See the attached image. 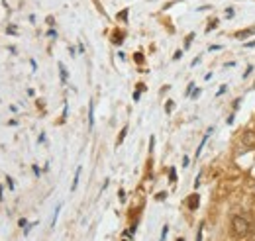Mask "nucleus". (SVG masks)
<instances>
[{"label": "nucleus", "mask_w": 255, "mask_h": 241, "mask_svg": "<svg viewBox=\"0 0 255 241\" xmlns=\"http://www.w3.org/2000/svg\"><path fill=\"white\" fill-rule=\"evenodd\" d=\"M232 224H234V232L238 234V236H248L250 234V230H252V224H250V220L246 218V216H234V220H232Z\"/></svg>", "instance_id": "nucleus-1"}, {"label": "nucleus", "mask_w": 255, "mask_h": 241, "mask_svg": "<svg viewBox=\"0 0 255 241\" xmlns=\"http://www.w3.org/2000/svg\"><path fill=\"white\" fill-rule=\"evenodd\" d=\"M242 141H244V145H246V147L254 149V147H255V132H254V130L246 132V134H244V137H242Z\"/></svg>", "instance_id": "nucleus-2"}, {"label": "nucleus", "mask_w": 255, "mask_h": 241, "mask_svg": "<svg viewBox=\"0 0 255 241\" xmlns=\"http://www.w3.org/2000/svg\"><path fill=\"white\" fill-rule=\"evenodd\" d=\"M198 204H200L198 194H191V196H189V210H196V208H198Z\"/></svg>", "instance_id": "nucleus-3"}, {"label": "nucleus", "mask_w": 255, "mask_h": 241, "mask_svg": "<svg viewBox=\"0 0 255 241\" xmlns=\"http://www.w3.org/2000/svg\"><path fill=\"white\" fill-rule=\"evenodd\" d=\"M93 126H95V104L91 102V106H89V128L93 130Z\"/></svg>", "instance_id": "nucleus-4"}, {"label": "nucleus", "mask_w": 255, "mask_h": 241, "mask_svg": "<svg viewBox=\"0 0 255 241\" xmlns=\"http://www.w3.org/2000/svg\"><path fill=\"white\" fill-rule=\"evenodd\" d=\"M210 134H212V128H210V130H208V132H206V135H204V137H202V143H200V145H198V149H196V157H198V155H200V153H202V147H204V145H206V141H208V137H210Z\"/></svg>", "instance_id": "nucleus-5"}, {"label": "nucleus", "mask_w": 255, "mask_h": 241, "mask_svg": "<svg viewBox=\"0 0 255 241\" xmlns=\"http://www.w3.org/2000/svg\"><path fill=\"white\" fill-rule=\"evenodd\" d=\"M126 134H128V126H124V128H122V132H120V135H118V139H116V147H120V145L124 143Z\"/></svg>", "instance_id": "nucleus-6"}, {"label": "nucleus", "mask_w": 255, "mask_h": 241, "mask_svg": "<svg viewBox=\"0 0 255 241\" xmlns=\"http://www.w3.org/2000/svg\"><path fill=\"white\" fill-rule=\"evenodd\" d=\"M79 179H81V167H77V173H75V179H73V185H71V190H77V185H79Z\"/></svg>", "instance_id": "nucleus-7"}, {"label": "nucleus", "mask_w": 255, "mask_h": 241, "mask_svg": "<svg viewBox=\"0 0 255 241\" xmlns=\"http://www.w3.org/2000/svg\"><path fill=\"white\" fill-rule=\"evenodd\" d=\"M252 33H255V27L244 29V31H238V33H236V37H248V35H252Z\"/></svg>", "instance_id": "nucleus-8"}, {"label": "nucleus", "mask_w": 255, "mask_h": 241, "mask_svg": "<svg viewBox=\"0 0 255 241\" xmlns=\"http://www.w3.org/2000/svg\"><path fill=\"white\" fill-rule=\"evenodd\" d=\"M59 71H61V80L65 82V80H67V69H65L63 63H59Z\"/></svg>", "instance_id": "nucleus-9"}, {"label": "nucleus", "mask_w": 255, "mask_h": 241, "mask_svg": "<svg viewBox=\"0 0 255 241\" xmlns=\"http://www.w3.org/2000/svg\"><path fill=\"white\" fill-rule=\"evenodd\" d=\"M169 181H171V183H177V171H175L173 167L169 169Z\"/></svg>", "instance_id": "nucleus-10"}, {"label": "nucleus", "mask_w": 255, "mask_h": 241, "mask_svg": "<svg viewBox=\"0 0 255 241\" xmlns=\"http://www.w3.org/2000/svg\"><path fill=\"white\" fill-rule=\"evenodd\" d=\"M122 39H124V33H114V43H116V45H120Z\"/></svg>", "instance_id": "nucleus-11"}, {"label": "nucleus", "mask_w": 255, "mask_h": 241, "mask_svg": "<svg viewBox=\"0 0 255 241\" xmlns=\"http://www.w3.org/2000/svg\"><path fill=\"white\" fill-rule=\"evenodd\" d=\"M59 212H61V204L55 208V214H53V220H51V228L55 226V222H57V214H59Z\"/></svg>", "instance_id": "nucleus-12"}, {"label": "nucleus", "mask_w": 255, "mask_h": 241, "mask_svg": "<svg viewBox=\"0 0 255 241\" xmlns=\"http://www.w3.org/2000/svg\"><path fill=\"white\" fill-rule=\"evenodd\" d=\"M192 37H194V33H189V35H187V41H185V49H189V47H191V41H192Z\"/></svg>", "instance_id": "nucleus-13"}, {"label": "nucleus", "mask_w": 255, "mask_h": 241, "mask_svg": "<svg viewBox=\"0 0 255 241\" xmlns=\"http://www.w3.org/2000/svg\"><path fill=\"white\" fill-rule=\"evenodd\" d=\"M216 26H218V20H212V22H210V26L206 27V31H212V29H216Z\"/></svg>", "instance_id": "nucleus-14"}, {"label": "nucleus", "mask_w": 255, "mask_h": 241, "mask_svg": "<svg viewBox=\"0 0 255 241\" xmlns=\"http://www.w3.org/2000/svg\"><path fill=\"white\" fill-rule=\"evenodd\" d=\"M6 183H8V188H10V190H14V181H12V177H10V175H6Z\"/></svg>", "instance_id": "nucleus-15"}, {"label": "nucleus", "mask_w": 255, "mask_h": 241, "mask_svg": "<svg viewBox=\"0 0 255 241\" xmlns=\"http://www.w3.org/2000/svg\"><path fill=\"white\" fill-rule=\"evenodd\" d=\"M133 59H135V63H141V61H143V55H141V53H135Z\"/></svg>", "instance_id": "nucleus-16"}, {"label": "nucleus", "mask_w": 255, "mask_h": 241, "mask_svg": "<svg viewBox=\"0 0 255 241\" xmlns=\"http://www.w3.org/2000/svg\"><path fill=\"white\" fill-rule=\"evenodd\" d=\"M173 104H175V102H173V100H169V102H167V106H165V110H167V112H173Z\"/></svg>", "instance_id": "nucleus-17"}, {"label": "nucleus", "mask_w": 255, "mask_h": 241, "mask_svg": "<svg viewBox=\"0 0 255 241\" xmlns=\"http://www.w3.org/2000/svg\"><path fill=\"white\" fill-rule=\"evenodd\" d=\"M234 14H236V12H234V8H230V10H226V18H234Z\"/></svg>", "instance_id": "nucleus-18"}, {"label": "nucleus", "mask_w": 255, "mask_h": 241, "mask_svg": "<svg viewBox=\"0 0 255 241\" xmlns=\"http://www.w3.org/2000/svg\"><path fill=\"white\" fill-rule=\"evenodd\" d=\"M165 198H167V192H159V194H157V200H159V202L165 200Z\"/></svg>", "instance_id": "nucleus-19"}, {"label": "nucleus", "mask_w": 255, "mask_h": 241, "mask_svg": "<svg viewBox=\"0 0 255 241\" xmlns=\"http://www.w3.org/2000/svg\"><path fill=\"white\" fill-rule=\"evenodd\" d=\"M192 88H194V84L191 82V84H189V88H187V96H191V94H192Z\"/></svg>", "instance_id": "nucleus-20"}, {"label": "nucleus", "mask_w": 255, "mask_h": 241, "mask_svg": "<svg viewBox=\"0 0 255 241\" xmlns=\"http://www.w3.org/2000/svg\"><path fill=\"white\" fill-rule=\"evenodd\" d=\"M153 145H155V137L151 135V139H149V151H153Z\"/></svg>", "instance_id": "nucleus-21"}, {"label": "nucleus", "mask_w": 255, "mask_h": 241, "mask_svg": "<svg viewBox=\"0 0 255 241\" xmlns=\"http://www.w3.org/2000/svg\"><path fill=\"white\" fill-rule=\"evenodd\" d=\"M167 232H169V228L165 226V228H163V232H161V240H165V238H167Z\"/></svg>", "instance_id": "nucleus-22"}, {"label": "nucleus", "mask_w": 255, "mask_h": 241, "mask_svg": "<svg viewBox=\"0 0 255 241\" xmlns=\"http://www.w3.org/2000/svg\"><path fill=\"white\" fill-rule=\"evenodd\" d=\"M202 228H204V224H200V230H198V234H196V240H202Z\"/></svg>", "instance_id": "nucleus-23"}, {"label": "nucleus", "mask_w": 255, "mask_h": 241, "mask_svg": "<svg viewBox=\"0 0 255 241\" xmlns=\"http://www.w3.org/2000/svg\"><path fill=\"white\" fill-rule=\"evenodd\" d=\"M181 55H183V51L179 49V51H175V57H173V59H181Z\"/></svg>", "instance_id": "nucleus-24"}, {"label": "nucleus", "mask_w": 255, "mask_h": 241, "mask_svg": "<svg viewBox=\"0 0 255 241\" xmlns=\"http://www.w3.org/2000/svg\"><path fill=\"white\" fill-rule=\"evenodd\" d=\"M18 224H20V228H26V226H28V224H26V220H24V218H20V222H18Z\"/></svg>", "instance_id": "nucleus-25"}, {"label": "nucleus", "mask_w": 255, "mask_h": 241, "mask_svg": "<svg viewBox=\"0 0 255 241\" xmlns=\"http://www.w3.org/2000/svg\"><path fill=\"white\" fill-rule=\"evenodd\" d=\"M8 33H12V35H16L18 31H16V27H8Z\"/></svg>", "instance_id": "nucleus-26"}, {"label": "nucleus", "mask_w": 255, "mask_h": 241, "mask_svg": "<svg viewBox=\"0 0 255 241\" xmlns=\"http://www.w3.org/2000/svg\"><path fill=\"white\" fill-rule=\"evenodd\" d=\"M47 35H49V37H55L57 33H55V29H49V31H47Z\"/></svg>", "instance_id": "nucleus-27"}, {"label": "nucleus", "mask_w": 255, "mask_h": 241, "mask_svg": "<svg viewBox=\"0 0 255 241\" xmlns=\"http://www.w3.org/2000/svg\"><path fill=\"white\" fill-rule=\"evenodd\" d=\"M33 173L39 177V173H41V171H39V167H37V165H33Z\"/></svg>", "instance_id": "nucleus-28"}, {"label": "nucleus", "mask_w": 255, "mask_h": 241, "mask_svg": "<svg viewBox=\"0 0 255 241\" xmlns=\"http://www.w3.org/2000/svg\"><path fill=\"white\" fill-rule=\"evenodd\" d=\"M118 194H120V200H122V202H124V200H126V198H124V196H126V192H124V190H120V192H118Z\"/></svg>", "instance_id": "nucleus-29"}, {"label": "nucleus", "mask_w": 255, "mask_h": 241, "mask_svg": "<svg viewBox=\"0 0 255 241\" xmlns=\"http://www.w3.org/2000/svg\"><path fill=\"white\" fill-rule=\"evenodd\" d=\"M118 18H122V20H126V18H128V10H124V12H122V14L118 16Z\"/></svg>", "instance_id": "nucleus-30"}]
</instances>
